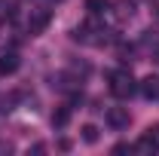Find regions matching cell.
<instances>
[{
    "label": "cell",
    "mask_w": 159,
    "mask_h": 156,
    "mask_svg": "<svg viewBox=\"0 0 159 156\" xmlns=\"http://www.w3.org/2000/svg\"><path fill=\"white\" fill-rule=\"evenodd\" d=\"M86 9H89L92 16H101V12L107 9V0H86Z\"/></svg>",
    "instance_id": "9c48e42d"
},
{
    "label": "cell",
    "mask_w": 159,
    "mask_h": 156,
    "mask_svg": "<svg viewBox=\"0 0 159 156\" xmlns=\"http://www.w3.org/2000/svg\"><path fill=\"white\" fill-rule=\"evenodd\" d=\"M116 6H119V19H132V16H135V3H132V0H116Z\"/></svg>",
    "instance_id": "52a82bcc"
},
{
    "label": "cell",
    "mask_w": 159,
    "mask_h": 156,
    "mask_svg": "<svg viewBox=\"0 0 159 156\" xmlns=\"http://www.w3.org/2000/svg\"><path fill=\"white\" fill-rule=\"evenodd\" d=\"M138 89H141V95L147 98V101H159V77H153V74L144 77Z\"/></svg>",
    "instance_id": "277c9868"
},
{
    "label": "cell",
    "mask_w": 159,
    "mask_h": 156,
    "mask_svg": "<svg viewBox=\"0 0 159 156\" xmlns=\"http://www.w3.org/2000/svg\"><path fill=\"white\" fill-rule=\"evenodd\" d=\"M83 141H86V144H95V141H98V126H92V122L83 126Z\"/></svg>",
    "instance_id": "ba28073f"
},
{
    "label": "cell",
    "mask_w": 159,
    "mask_h": 156,
    "mask_svg": "<svg viewBox=\"0 0 159 156\" xmlns=\"http://www.w3.org/2000/svg\"><path fill=\"white\" fill-rule=\"evenodd\" d=\"M135 89H138V83H135V77L129 71H113L110 74V92L116 98H132Z\"/></svg>",
    "instance_id": "6da1fadb"
},
{
    "label": "cell",
    "mask_w": 159,
    "mask_h": 156,
    "mask_svg": "<svg viewBox=\"0 0 159 156\" xmlns=\"http://www.w3.org/2000/svg\"><path fill=\"white\" fill-rule=\"evenodd\" d=\"M67 122H70V107H58V110L52 113V126H55V129H64Z\"/></svg>",
    "instance_id": "8992f818"
},
{
    "label": "cell",
    "mask_w": 159,
    "mask_h": 156,
    "mask_svg": "<svg viewBox=\"0 0 159 156\" xmlns=\"http://www.w3.org/2000/svg\"><path fill=\"white\" fill-rule=\"evenodd\" d=\"M19 55H16V52H3V55H0V74H16V71H19Z\"/></svg>",
    "instance_id": "5b68a950"
},
{
    "label": "cell",
    "mask_w": 159,
    "mask_h": 156,
    "mask_svg": "<svg viewBox=\"0 0 159 156\" xmlns=\"http://www.w3.org/2000/svg\"><path fill=\"white\" fill-rule=\"evenodd\" d=\"M104 119H107V126H110V129H129V122H132L129 107H110Z\"/></svg>",
    "instance_id": "7a4b0ae2"
},
{
    "label": "cell",
    "mask_w": 159,
    "mask_h": 156,
    "mask_svg": "<svg viewBox=\"0 0 159 156\" xmlns=\"http://www.w3.org/2000/svg\"><path fill=\"white\" fill-rule=\"evenodd\" d=\"M46 25H49V12H46V9L31 12V19H28V34H31V37H40V34L46 31Z\"/></svg>",
    "instance_id": "3957f363"
}]
</instances>
